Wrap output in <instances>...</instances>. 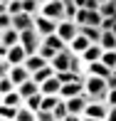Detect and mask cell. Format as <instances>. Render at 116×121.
<instances>
[{"mask_svg":"<svg viewBox=\"0 0 116 121\" xmlns=\"http://www.w3.org/2000/svg\"><path fill=\"white\" fill-rule=\"evenodd\" d=\"M106 91H109L106 77H96V74L84 77V94L89 99H106Z\"/></svg>","mask_w":116,"mask_h":121,"instance_id":"cell-1","label":"cell"},{"mask_svg":"<svg viewBox=\"0 0 116 121\" xmlns=\"http://www.w3.org/2000/svg\"><path fill=\"white\" fill-rule=\"evenodd\" d=\"M106 111L109 104L104 99H89L84 109V121H106Z\"/></svg>","mask_w":116,"mask_h":121,"instance_id":"cell-2","label":"cell"},{"mask_svg":"<svg viewBox=\"0 0 116 121\" xmlns=\"http://www.w3.org/2000/svg\"><path fill=\"white\" fill-rule=\"evenodd\" d=\"M40 13L45 15V17H52V20H64L67 17V13H64V3L62 0H47V3H42Z\"/></svg>","mask_w":116,"mask_h":121,"instance_id":"cell-3","label":"cell"},{"mask_svg":"<svg viewBox=\"0 0 116 121\" xmlns=\"http://www.w3.org/2000/svg\"><path fill=\"white\" fill-rule=\"evenodd\" d=\"M57 35L69 45V42L79 35V25H77L72 17H64V20H59V22H57Z\"/></svg>","mask_w":116,"mask_h":121,"instance_id":"cell-4","label":"cell"},{"mask_svg":"<svg viewBox=\"0 0 116 121\" xmlns=\"http://www.w3.org/2000/svg\"><path fill=\"white\" fill-rule=\"evenodd\" d=\"M40 42H42V37H40V32H37L35 27H32V30H22V32H20V45L27 49V54H35L37 47H40Z\"/></svg>","mask_w":116,"mask_h":121,"instance_id":"cell-5","label":"cell"},{"mask_svg":"<svg viewBox=\"0 0 116 121\" xmlns=\"http://www.w3.org/2000/svg\"><path fill=\"white\" fill-rule=\"evenodd\" d=\"M35 30L40 32V37H45V35H52V32H57V20H52V17H45L42 13H37V15H35Z\"/></svg>","mask_w":116,"mask_h":121,"instance_id":"cell-6","label":"cell"},{"mask_svg":"<svg viewBox=\"0 0 116 121\" xmlns=\"http://www.w3.org/2000/svg\"><path fill=\"white\" fill-rule=\"evenodd\" d=\"M8 77L15 82V86H20L25 79H30V77H32V72L25 67V64H10V67H8Z\"/></svg>","mask_w":116,"mask_h":121,"instance_id":"cell-7","label":"cell"},{"mask_svg":"<svg viewBox=\"0 0 116 121\" xmlns=\"http://www.w3.org/2000/svg\"><path fill=\"white\" fill-rule=\"evenodd\" d=\"M69 59H72V52H69V47H64L49 59V64L54 67V72H62V69H69Z\"/></svg>","mask_w":116,"mask_h":121,"instance_id":"cell-8","label":"cell"},{"mask_svg":"<svg viewBox=\"0 0 116 121\" xmlns=\"http://www.w3.org/2000/svg\"><path fill=\"white\" fill-rule=\"evenodd\" d=\"M25 59H27V49L17 42V45H13V47L8 49L5 62H8V64H25Z\"/></svg>","mask_w":116,"mask_h":121,"instance_id":"cell-9","label":"cell"},{"mask_svg":"<svg viewBox=\"0 0 116 121\" xmlns=\"http://www.w3.org/2000/svg\"><path fill=\"white\" fill-rule=\"evenodd\" d=\"M13 27H15V30H20V32H22V30H32V27H35V15H30V13H25V10H22L20 15H15V17H13Z\"/></svg>","mask_w":116,"mask_h":121,"instance_id":"cell-10","label":"cell"},{"mask_svg":"<svg viewBox=\"0 0 116 121\" xmlns=\"http://www.w3.org/2000/svg\"><path fill=\"white\" fill-rule=\"evenodd\" d=\"M84 91V82H67V84H62V89H59V96L62 99H69V96H77Z\"/></svg>","mask_w":116,"mask_h":121,"instance_id":"cell-11","label":"cell"},{"mask_svg":"<svg viewBox=\"0 0 116 121\" xmlns=\"http://www.w3.org/2000/svg\"><path fill=\"white\" fill-rule=\"evenodd\" d=\"M59 89H62V82L57 79V74H52L49 79H45L40 84V91H42V94H59Z\"/></svg>","mask_w":116,"mask_h":121,"instance_id":"cell-12","label":"cell"},{"mask_svg":"<svg viewBox=\"0 0 116 121\" xmlns=\"http://www.w3.org/2000/svg\"><path fill=\"white\" fill-rule=\"evenodd\" d=\"M101 52H104L101 45H99V42H91V45L86 47L84 52H82V59L89 64V62H94V59H101Z\"/></svg>","mask_w":116,"mask_h":121,"instance_id":"cell-13","label":"cell"},{"mask_svg":"<svg viewBox=\"0 0 116 121\" xmlns=\"http://www.w3.org/2000/svg\"><path fill=\"white\" fill-rule=\"evenodd\" d=\"M86 74H96V77H109L111 74V69L106 67V64L101 62V59H94V62L86 64Z\"/></svg>","mask_w":116,"mask_h":121,"instance_id":"cell-14","label":"cell"},{"mask_svg":"<svg viewBox=\"0 0 116 121\" xmlns=\"http://www.w3.org/2000/svg\"><path fill=\"white\" fill-rule=\"evenodd\" d=\"M89 45H91V42H89V40H86V37L79 32V35H77V37L69 42L67 47H69V52H72V54H82V52H84V49L89 47Z\"/></svg>","mask_w":116,"mask_h":121,"instance_id":"cell-15","label":"cell"},{"mask_svg":"<svg viewBox=\"0 0 116 121\" xmlns=\"http://www.w3.org/2000/svg\"><path fill=\"white\" fill-rule=\"evenodd\" d=\"M79 32H82V35H84L86 37V40H89V42H99V40H101V27H96V25H82L79 27Z\"/></svg>","mask_w":116,"mask_h":121,"instance_id":"cell-16","label":"cell"},{"mask_svg":"<svg viewBox=\"0 0 116 121\" xmlns=\"http://www.w3.org/2000/svg\"><path fill=\"white\" fill-rule=\"evenodd\" d=\"M3 104H8V106H15V109H17V106H22V104H25V96L20 94V91H17V86H15L13 91L3 94Z\"/></svg>","mask_w":116,"mask_h":121,"instance_id":"cell-17","label":"cell"},{"mask_svg":"<svg viewBox=\"0 0 116 121\" xmlns=\"http://www.w3.org/2000/svg\"><path fill=\"white\" fill-rule=\"evenodd\" d=\"M45 64H49V62L42 57V54H37V52H35V54H27V59H25V67L30 69V72H37V69L45 67Z\"/></svg>","mask_w":116,"mask_h":121,"instance_id":"cell-18","label":"cell"},{"mask_svg":"<svg viewBox=\"0 0 116 121\" xmlns=\"http://www.w3.org/2000/svg\"><path fill=\"white\" fill-rule=\"evenodd\" d=\"M17 91H20L22 96H32V94H37V91H40V84H37V82L30 77V79H25L22 84L17 86Z\"/></svg>","mask_w":116,"mask_h":121,"instance_id":"cell-19","label":"cell"},{"mask_svg":"<svg viewBox=\"0 0 116 121\" xmlns=\"http://www.w3.org/2000/svg\"><path fill=\"white\" fill-rule=\"evenodd\" d=\"M42 42H45V45H49V47H54L57 52H59V49H64V47H67V42H64L62 37L57 35V32H52V35H45V37H42Z\"/></svg>","mask_w":116,"mask_h":121,"instance_id":"cell-20","label":"cell"},{"mask_svg":"<svg viewBox=\"0 0 116 121\" xmlns=\"http://www.w3.org/2000/svg\"><path fill=\"white\" fill-rule=\"evenodd\" d=\"M52 74H54V67H52V64H45V67H40L37 72H32V79H35L37 84H42V82L49 79Z\"/></svg>","mask_w":116,"mask_h":121,"instance_id":"cell-21","label":"cell"},{"mask_svg":"<svg viewBox=\"0 0 116 121\" xmlns=\"http://www.w3.org/2000/svg\"><path fill=\"white\" fill-rule=\"evenodd\" d=\"M99 45H101V49H116V35H114L111 30H104Z\"/></svg>","mask_w":116,"mask_h":121,"instance_id":"cell-22","label":"cell"},{"mask_svg":"<svg viewBox=\"0 0 116 121\" xmlns=\"http://www.w3.org/2000/svg\"><path fill=\"white\" fill-rule=\"evenodd\" d=\"M15 121H37L35 111H32L27 104H22V106H17V114H15Z\"/></svg>","mask_w":116,"mask_h":121,"instance_id":"cell-23","label":"cell"},{"mask_svg":"<svg viewBox=\"0 0 116 121\" xmlns=\"http://www.w3.org/2000/svg\"><path fill=\"white\" fill-rule=\"evenodd\" d=\"M69 69L74 74H84L86 72V62L82 59V54H72V59H69Z\"/></svg>","mask_w":116,"mask_h":121,"instance_id":"cell-24","label":"cell"},{"mask_svg":"<svg viewBox=\"0 0 116 121\" xmlns=\"http://www.w3.org/2000/svg\"><path fill=\"white\" fill-rule=\"evenodd\" d=\"M17 42H20V30H15V27H8V30L3 32V45L13 47V45H17Z\"/></svg>","mask_w":116,"mask_h":121,"instance_id":"cell-25","label":"cell"},{"mask_svg":"<svg viewBox=\"0 0 116 121\" xmlns=\"http://www.w3.org/2000/svg\"><path fill=\"white\" fill-rule=\"evenodd\" d=\"M52 114H54V121H67V116H69L67 101H64V99H59V101H57V106L52 109Z\"/></svg>","mask_w":116,"mask_h":121,"instance_id":"cell-26","label":"cell"},{"mask_svg":"<svg viewBox=\"0 0 116 121\" xmlns=\"http://www.w3.org/2000/svg\"><path fill=\"white\" fill-rule=\"evenodd\" d=\"M99 13L101 17H116V0H104L99 5Z\"/></svg>","mask_w":116,"mask_h":121,"instance_id":"cell-27","label":"cell"},{"mask_svg":"<svg viewBox=\"0 0 116 121\" xmlns=\"http://www.w3.org/2000/svg\"><path fill=\"white\" fill-rule=\"evenodd\" d=\"M15 114H17L15 106H8V104L0 101V121H15Z\"/></svg>","mask_w":116,"mask_h":121,"instance_id":"cell-28","label":"cell"},{"mask_svg":"<svg viewBox=\"0 0 116 121\" xmlns=\"http://www.w3.org/2000/svg\"><path fill=\"white\" fill-rule=\"evenodd\" d=\"M101 62L109 69H116V49H104L101 52Z\"/></svg>","mask_w":116,"mask_h":121,"instance_id":"cell-29","label":"cell"},{"mask_svg":"<svg viewBox=\"0 0 116 121\" xmlns=\"http://www.w3.org/2000/svg\"><path fill=\"white\" fill-rule=\"evenodd\" d=\"M25 104L37 114V109L42 106V91H37V94H32V96H25Z\"/></svg>","mask_w":116,"mask_h":121,"instance_id":"cell-30","label":"cell"},{"mask_svg":"<svg viewBox=\"0 0 116 121\" xmlns=\"http://www.w3.org/2000/svg\"><path fill=\"white\" fill-rule=\"evenodd\" d=\"M5 10H8L10 15H20L22 13V0H5Z\"/></svg>","mask_w":116,"mask_h":121,"instance_id":"cell-31","label":"cell"},{"mask_svg":"<svg viewBox=\"0 0 116 121\" xmlns=\"http://www.w3.org/2000/svg\"><path fill=\"white\" fill-rule=\"evenodd\" d=\"M40 8H42L40 0H22V10H25V13H30V15H37V13H40Z\"/></svg>","mask_w":116,"mask_h":121,"instance_id":"cell-32","label":"cell"},{"mask_svg":"<svg viewBox=\"0 0 116 121\" xmlns=\"http://www.w3.org/2000/svg\"><path fill=\"white\" fill-rule=\"evenodd\" d=\"M37 54H42V57L49 62V59L57 54V49H54V47H49V45H45V42H40V47H37Z\"/></svg>","mask_w":116,"mask_h":121,"instance_id":"cell-33","label":"cell"},{"mask_svg":"<svg viewBox=\"0 0 116 121\" xmlns=\"http://www.w3.org/2000/svg\"><path fill=\"white\" fill-rule=\"evenodd\" d=\"M13 89H15V82L10 79L8 74H5V77H0V96H3V94H8V91H13Z\"/></svg>","mask_w":116,"mask_h":121,"instance_id":"cell-34","label":"cell"},{"mask_svg":"<svg viewBox=\"0 0 116 121\" xmlns=\"http://www.w3.org/2000/svg\"><path fill=\"white\" fill-rule=\"evenodd\" d=\"M8 27H13V15L5 10V13H0V32H5Z\"/></svg>","mask_w":116,"mask_h":121,"instance_id":"cell-35","label":"cell"},{"mask_svg":"<svg viewBox=\"0 0 116 121\" xmlns=\"http://www.w3.org/2000/svg\"><path fill=\"white\" fill-rule=\"evenodd\" d=\"M37 121H54V114H52V109H37Z\"/></svg>","mask_w":116,"mask_h":121,"instance_id":"cell-36","label":"cell"},{"mask_svg":"<svg viewBox=\"0 0 116 121\" xmlns=\"http://www.w3.org/2000/svg\"><path fill=\"white\" fill-rule=\"evenodd\" d=\"M104 101H106L109 106H116V89H109V91H106V99H104Z\"/></svg>","mask_w":116,"mask_h":121,"instance_id":"cell-37","label":"cell"},{"mask_svg":"<svg viewBox=\"0 0 116 121\" xmlns=\"http://www.w3.org/2000/svg\"><path fill=\"white\" fill-rule=\"evenodd\" d=\"M114 20L116 17H104L101 20V30H111V27H114Z\"/></svg>","mask_w":116,"mask_h":121,"instance_id":"cell-38","label":"cell"},{"mask_svg":"<svg viewBox=\"0 0 116 121\" xmlns=\"http://www.w3.org/2000/svg\"><path fill=\"white\" fill-rule=\"evenodd\" d=\"M99 5H101V0H86L84 8H86V10H99Z\"/></svg>","mask_w":116,"mask_h":121,"instance_id":"cell-39","label":"cell"},{"mask_svg":"<svg viewBox=\"0 0 116 121\" xmlns=\"http://www.w3.org/2000/svg\"><path fill=\"white\" fill-rule=\"evenodd\" d=\"M106 121H116V106H109V111H106Z\"/></svg>","mask_w":116,"mask_h":121,"instance_id":"cell-40","label":"cell"},{"mask_svg":"<svg viewBox=\"0 0 116 121\" xmlns=\"http://www.w3.org/2000/svg\"><path fill=\"white\" fill-rule=\"evenodd\" d=\"M8 67H10V64H8V62H3V59H0V77H5V74H8Z\"/></svg>","mask_w":116,"mask_h":121,"instance_id":"cell-41","label":"cell"},{"mask_svg":"<svg viewBox=\"0 0 116 121\" xmlns=\"http://www.w3.org/2000/svg\"><path fill=\"white\" fill-rule=\"evenodd\" d=\"M8 45H0V59H3V62H5V57H8Z\"/></svg>","mask_w":116,"mask_h":121,"instance_id":"cell-42","label":"cell"},{"mask_svg":"<svg viewBox=\"0 0 116 121\" xmlns=\"http://www.w3.org/2000/svg\"><path fill=\"white\" fill-rule=\"evenodd\" d=\"M74 5H77V8H84V5H86V0H74Z\"/></svg>","mask_w":116,"mask_h":121,"instance_id":"cell-43","label":"cell"},{"mask_svg":"<svg viewBox=\"0 0 116 121\" xmlns=\"http://www.w3.org/2000/svg\"><path fill=\"white\" fill-rule=\"evenodd\" d=\"M111 32H114V35H116V20H114V27H111Z\"/></svg>","mask_w":116,"mask_h":121,"instance_id":"cell-44","label":"cell"},{"mask_svg":"<svg viewBox=\"0 0 116 121\" xmlns=\"http://www.w3.org/2000/svg\"><path fill=\"white\" fill-rule=\"evenodd\" d=\"M0 45H3V32H0Z\"/></svg>","mask_w":116,"mask_h":121,"instance_id":"cell-45","label":"cell"},{"mask_svg":"<svg viewBox=\"0 0 116 121\" xmlns=\"http://www.w3.org/2000/svg\"><path fill=\"white\" fill-rule=\"evenodd\" d=\"M40 3H47V0H40Z\"/></svg>","mask_w":116,"mask_h":121,"instance_id":"cell-46","label":"cell"},{"mask_svg":"<svg viewBox=\"0 0 116 121\" xmlns=\"http://www.w3.org/2000/svg\"><path fill=\"white\" fill-rule=\"evenodd\" d=\"M0 101H3V96H0Z\"/></svg>","mask_w":116,"mask_h":121,"instance_id":"cell-47","label":"cell"},{"mask_svg":"<svg viewBox=\"0 0 116 121\" xmlns=\"http://www.w3.org/2000/svg\"><path fill=\"white\" fill-rule=\"evenodd\" d=\"M101 3H104V0H101Z\"/></svg>","mask_w":116,"mask_h":121,"instance_id":"cell-48","label":"cell"}]
</instances>
